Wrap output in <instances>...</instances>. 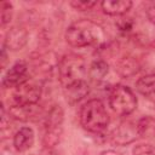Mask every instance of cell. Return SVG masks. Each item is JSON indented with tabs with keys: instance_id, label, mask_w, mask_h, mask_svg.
<instances>
[{
	"instance_id": "obj_1",
	"label": "cell",
	"mask_w": 155,
	"mask_h": 155,
	"mask_svg": "<svg viewBox=\"0 0 155 155\" xmlns=\"http://www.w3.org/2000/svg\"><path fill=\"white\" fill-rule=\"evenodd\" d=\"M103 36V29L91 19H80L70 24L65 31V40L73 47H85L97 42Z\"/></svg>"
},
{
	"instance_id": "obj_2",
	"label": "cell",
	"mask_w": 155,
	"mask_h": 155,
	"mask_svg": "<svg viewBox=\"0 0 155 155\" xmlns=\"http://www.w3.org/2000/svg\"><path fill=\"white\" fill-rule=\"evenodd\" d=\"M79 119L82 127L90 132L98 133L109 124V114L101 99L87 101L80 109Z\"/></svg>"
},
{
	"instance_id": "obj_3",
	"label": "cell",
	"mask_w": 155,
	"mask_h": 155,
	"mask_svg": "<svg viewBox=\"0 0 155 155\" xmlns=\"http://www.w3.org/2000/svg\"><path fill=\"white\" fill-rule=\"evenodd\" d=\"M58 73L63 86L85 80L84 78L87 73L86 62L81 56L78 54L64 56L58 63Z\"/></svg>"
},
{
	"instance_id": "obj_4",
	"label": "cell",
	"mask_w": 155,
	"mask_h": 155,
	"mask_svg": "<svg viewBox=\"0 0 155 155\" xmlns=\"http://www.w3.org/2000/svg\"><path fill=\"white\" fill-rule=\"evenodd\" d=\"M109 107L116 115L125 116L137 108V98L130 87L116 85L109 93Z\"/></svg>"
},
{
	"instance_id": "obj_5",
	"label": "cell",
	"mask_w": 155,
	"mask_h": 155,
	"mask_svg": "<svg viewBox=\"0 0 155 155\" xmlns=\"http://www.w3.org/2000/svg\"><path fill=\"white\" fill-rule=\"evenodd\" d=\"M41 97V87L28 80L15 87L12 93V105L36 104Z\"/></svg>"
},
{
	"instance_id": "obj_6",
	"label": "cell",
	"mask_w": 155,
	"mask_h": 155,
	"mask_svg": "<svg viewBox=\"0 0 155 155\" xmlns=\"http://www.w3.org/2000/svg\"><path fill=\"white\" fill-rule=\"evenodd\" d=\"M138 137L137 126L130 121L121 122L110 133V140L116 145H127Z\"/></svg>"
},
{
	"instance_id": "obj_7",
	"label": "cell",
	"mask_w": 155,
	"mask_h": 155,
	"mask_svg": "<svg viewBox=\"0 0 155 155\" xmlns=\"http://www.w3.org/2000/svg\"><path fill=\"white\" fill-rule=\"evenodd\" d=\"M27 64L22 61L16 62L4 75L2 86L4 87H16L22 82L27 81Z\"/></svg>"
},
{
	"instance_id": "obj_8",
	"label": "cell",
	"mask_w": 155,
	"mask_h": 155,
	"mask_svg": "<svg viewBox=\"0 0 155 155\" xmlns=\"http://www.w3.org/2000/svg\"><path fill=\"white\" fill-rule=\"evenodd\" d=\"M28 41V31L22 27H12L5 38L4 46L11 51L22 50Z\"/></svg>"
},
{
	"instance_id": "obj_9",
	"label": "cell",
	"mask_w": 155,
	"mask_h": 155,
	"mask_svg": "<svg viewBox=\"0 0 155 155\" xmlns=\"http://www.w3.org/2000/svg\"><path fill=\"white\" fill-rule=\"evenodd\" d=\"M90 92V86L85 80L73 82L68 86H64V96L69 104H75L85 98Z\"/></svg>"
},
{
	"instance_id": "obj_10",
	"label": "cell",
	"mask_w": 155,
	"mask_h": 155,
	"mask_svg": "<svg viewBox=\"0 0 155 155\" xmlns=\"http://www.w3.org/2000/svg\"><path fill=\"white\" fill-rule=\"evenodd\" d=\"M102 10L109 16H122L132 7L130 0H104L101 2Z\"/></svg>"
},
{
	"instance_id": "obj_11",
	"label": "cell",
	"mask_w": 155,
	"mask_h": 155,
	"mask_svg": "<svg viewBox=\"0 0 155 155\" xmlns=\"http://www.w3.org/2000/svg\"><path fill=\"white\" fill-rule=\"evenodd\" d=\"M34 144V131L30 127H21L13 136V145L18 151H25Z\"/></svg>"
},
{
	"instance_id": "obj_12",
	"label": "cell",
	"mask_w": 155,
	"mask_h": 155,
	"mask_svg": "<svg viewBox=\"0 0 155 155\" xmlns=\"http://www.w3.org/2000/svg\"><path fill=\"white\" fill-rule=\"evenodd\" d=\"M38 111H40L39 107L36 104H31V105H11L8 109V115H11V117L17 119V120H28L31 116L36 115Z\"/></svg>"
},
{
	"instance_id": "obj_13",
	"label": "cell",
	"mask_w": 155,
	"mask_h": 155,
	"mask_svg": "<svg viewBox=\"0 0 155 155\" xmlns=\"http://www.w3.org/2000/svg\"><path fill=\"white\" fill-rule=\"evenodd\" d=\"M138 136L142 138H153L155 137V119L153 116H143L136 124Z\"/></svg>"
},
{
	"instance_id": "obj_14",
	"label": "cell",
	"mask_w": 155,
	"mask_h": 155,
	"mask_svg": "<svg viewBox=\"0 0 155 155\" xmlns=\"http://www.w3.org/2000/svg\"><path fill=\"white\" fill-rule=\"evenodd\" d=\"M137 91L143 96H151L155 93V74H148L138 79L136 82Z\"/></svg>"
},
{
	"instance_id": "obj_15",
	"label": "cell",
	"mask_w": 155,
	"mask_h": 155,
	"mask_svg": "<svg viewBox=\"0 0 155 155\" xmlns=\"http://www.w3.org/2000/svg\"><path fill=\"white\" fill-rule=\"evenodd\" d=\"M63 109L59 105H53L45 116V127H62L63 124Z\"/></svg>"
},
{
	"instance_id": "obj_16",
	"label": "cell",
	"mask_w": 155,
	"mask_h": 155,
	"mask_svg": "<svg viewBox=\"0 0 155 155\" xmlns=\"http://www.w3.org/2000/svg\"><path fill=\"white\" fill-rule=\"evenodd\" d=\"M62 132H63V127H45L42 144L50 149L56 147L61 140Z\"/></svg>"
},
{
	"instance_id": "obj_17",
	"label": "cell",
	"mask_w": 155,
	"mask_h": 155,
	"mask_svg": "<svg viewBox=\"0 0 155 155\" xmlns=\"http://www.w3.org/2000/svg\"><path fill=\"white\" fill-rule=\"evenodd\" d=\"M115 69L117 70V73L121 76L127 78V76H131L138 71V63H137V61H134L131 57H125L117 63Z\"/></svg>"
},
{
	"instance_id": "obj_18",
	"label": "cell",
	"mask_w": 155,
	"mask_h": 155,
	"mask_svg": "<svg viewBox=\"0 0 155 155\" xmlns=\"http://www.w3.org/2000/svg\"><path fill=\"white\" fill-rule=\"evenodd\" d=\"M109 73V65L104 61H94L88 68V75L93 81L103 80Z\"/></svg>"
},
{
	"instance_id": "obj_19",
	"label": "cell",
	"mask_w": 155,
	"mask_h": 155,
	"mask_svg": "<svg viewBox=\"0 0 155 155\" xmlns=\"http://www.w3.org/2000/svg\"><path fill=\"white\" fill-rule=\"evenodd\" d=\"M12 12H13V7L10 2L4 1L1 4V24L5 25L6 23H8L12 18Z\"/></svg>"
},
{
	"instance_id": "obj_20",
	"label": "cell",
	"mask_w": 155,
	"mask_h": 155,
	"mask_svg": "<svg viewBox=\"0 0 155 155\" xmlns=\"http://www.w3.org/2000/svg\"><path fill=\"white\" fill-rule=\"evenodd\" d=\"M70 5L79 11H88L91 10L93 6L97 5L96 1H90V0H75V1H70Z\"/></svg>"
},
{
	"instance_id": "obj_21",
	"label": "cell",
	"mask_w": 155,
	"mask_h": 155,
	"mask_svg": "<svg viewBox=\"0 0 155 155\" xmlns=\"http://www.w3.org/2000/svg\"><path fill=\"white\" fill-rule=\"evenodd\" d=\"M133 155H155V148L150 144H138L132 150Z\"/></svg>"
},
{
	"instance_id": "obj_22",
	"label": "cell",
	"mask_w": 155,
	"mask_h": 155,
	"mask_svg": "<svg viewBox=\"0 0 155 155\" xmlns=\"http://www.w3.org/2000/svg\"><path fill=\"white\" fill-rule=\"evenodd\" d=\"M117 27L121 31H130L132 29V22L130 21V18H121L117 22Z\"/></svg>"
},
{
	"instance_id": "obj_23",
	"label": "cell",
	"mask_w": 155,
	"mask_h": 155,
	"mask_svg": "<svg viewBox=\"0 0 155 155\" xmlns=\"http://www.w3.org/2000/svg\"><path fill=\"white\" fill-rule=\"evenodd\" d=\"M147 16H148L149 21L155 25V4L151 5V6L147 10Z\"/></svg>"
},
{
	"instance_id": "obj_24",
	"label": "cell",
	"mask_w": 155,
	"mask_h": 155,
	"mask_svg": "<svg viewBox=\"0 0 155 155\" xmlns=\"http://www.w3.org/2000/svg\"><path fill=\"white\" fill-rule=\"evenodd\" d=\"M5 63H6V47L2 46V50H1V67L2 68L5 67Z\"/></svg>"
},
{
	"instance_id": "obj_25",
	"label": "cell",
	"mask_w": 155,
	"mask_h": 155,
	"mask_svg": "<svg viewBox=\"0 0 155 155\" xmlns=\"http://www.w3.org/2000/svg\"><path fill=\"white\" fill-rule=\"evenodd\" d=\"M101 155H121V154L115 150H104L101 153Z\"/></svg>"
},
{
	"instance_id": "obj_26",
	"label": "cell",
	"mask_w": 155,
	"mask_h": 155,
	"mask_svg": "<svg viewBox=\"0 0 155 155\" xmlns=\"http://www.w3.org/2000/svg\"><path fill=\"white\" fill-rule=\"evenodd\" d=\"M48 155H59V154H58V153H56V151H51Z\"/></svg>"
}]
</instances>
